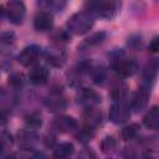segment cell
Wrapping results in <instances>:
<instances>
[{"mask_svg":"<svg viewBox=\"0 0 159 159\" xmlns=\"http://www.w3.org/2000/svg\"><path fill=\"white\" fill-rule=\"evenodd\" d=\"M120 6H122V2L109 1V0L86 2V7L88 12L106 20H112L113 17H116L120 10Z\"/></svg>","mask_w":159,"mask_h":159,"instance_id":"obj_1","label":"cell"},{"mask_svg":"<svg viewBox=\"0 0 159 159\" xmlns=\"http://www.w3.org/2000/svg\"><path fill=\"white\" fill-rule=\"evenodd\" d=\"M94 25V16L88 11H81L73 14L67 21L68 32L73 35H84Z\"/></svg>","mask_w":159,"mask_h":159,"instance_id":"obj_2","label":"cell"},{"mask_svg":"<svg viewBox=\"0 0 159 159\" xmlns=\"http://www.w3.org/2000/svg\"><path fill=\"white\" fill-rule=\"evenodd\" d=\"M1 14L2 17H5L10 24L21 25L26 15V7L22 1L12 0L6 2L5 5H1Z\"/></svg>","mask_w":159,"mask_h":159,"instance_id":"obj_3","label":"cell"},{"mask_svg":"<svg viewBox=\"0 0 159 159\" xmlns=\"http://www.w3.org/2000/svg\"><path fill=\"white\" fill-rule=\"evenodd\" d=\"M45 58L52 67H62L67 61V51L65 45L52 43L45 51Z\"/></svg>","mask_w":159,"mask_h":159,"instance_id":"obj_4","label":"cell"},{"mask_svg":"<svg viewBox=\"0 0 159 159\" xmlns=\"http://www.w3.org/2000/svg\"><path fill=\"white\" fill-rule=\"evenodd\" d=\"M130 106L125 102V99L123 101H114V103L112 104L111 109H109V120L114 124H123L125 123L129 118H130Z\"/></svg>","mask_w":159,"mask_h":159,"instance_id":"obj_5","label":"cell"},{"mask_svg":"<svg viewBox=\"0 0 159 159\" xmlns=\"http://www.w3.org/2000/svg\"><path fill=\"white\" fill-rule=\"evenodd\" d=\"M41 53V48L37 45H30L24 47L17 55V62L24 67H34L36 66L39 57Z\"/></svg>","mask_w":159,"mask_h":159,"instance_id":"obj_6","label":"cell"},{"mask_svg":"<svg viewBox=\"0 0 159 159\" xmlns=\"http://www.w3.org/2000/svg\"><path fill=\"white\" fill-rule=\"evenodd\" d=\"M77 103L84 107L86 109L96 107L98 103H101V96L91 88H81L80 92L77 93Z\"/></svg>","mask_w":159,"mask_h":159,"instance_id":"obj_7","label":"cell"},{"mask_svg":"<svg viewBox=\"0 0 159 159\" xmlns=\"http://www.w3.org/2000/svg\"><path fill=\"white\" fill-rule=\"evenodd\" d=\"M113 70L117 73V76L122 78H127L137 73L138 63L132 58H120L113 65Z\"/></svg>","mask_w":159,"mask_h":159,"instance_id":"obj_8","label":"cell"},{"mask_svg":"<svg viewBox=\"0 0 159 159\" xmlns=\"http://www.w3.org/2000/svg\"><path fill=\"white\" fill-rule=\"evenodd\" d=\"M148 99H149V89L147 86H142L134 92L130 101V108L134 112L139 113L143 109H145L148 104Z\"/></svg>","mask_w":159,"mask_h":159,"instance_id":"obj_9","label":"cell"},{"mask_svg":"<svg viewBox=\"0 0 159 159\" xmlns=\"http://www.w3.org/2000/svg\"><path fill=\"white\" fill-rule=\"evenodd\" d=\"M53 26V15L50 11H39L34 17V29L39 32L50 31Z\"/></svg>","mask_w":159,"mask_h":159,"instance_id":"obj_10","label":"cell"},{"mask_svg":"<svg viewBox=\"0 0 159 159\" xmlns=\"http://www.w3.org/2000/svg\"><path fill=\"white\" fill-rule=\"evenodd\" d=\"M78 127L77 120L71 116H57L53 119V128L60 133H71L75 132Z\"/></svg>","mask_w":159,"mask_h":159,"instance_id":"obj_11","label":"cell"},{"mask_svg":"<svg viewBox=\"0 0 159 159\" xmlns=\"http://www.w3.org/2000/svg\"><path fill=\"white\" fill-rule=\"evenodd\" d=\"M45 106L50 112H61L67 107V101L61 92H52L46 99Z\"/></svg>","mask_w":159,"mask_h":159,"instance_id":"obj_12","label":"cell"},{"mask_svg":"<svg viewBox=\"0 0 159 159\" xmlns=\"http://www.w3.org/2000/svg\"><path fill=\"white\" fill-rule=\"evenodd\" d=\"M48 77H50V71L46 66H42V65H36V66L31 67V70L29 72L30 82L36 86L45 84L47 82Z\"/></svg>","mask_w":159,"mask_h":159,"instance_id":"obj_13","label":"cell"},{"mask_svg":"<svg viewBox=\"0 0 159 159\" xmlns=\"http://www.w3.org/2000/svg\"><path fill=\"white\" fill-rule=\"evenodd\" d=\"M17 139H19V145L22 149L29 150V149H32V147L36 144V142H37V134L35 133L34 129L24 128V129L19 130Z\"/></svg>","mask_w":159,"mask_h":159,"instance_id":"obj_14","label":"cell"},{"mask_svg":"<svg viewBox=\"0 0 159 159\" xmlns=\"http://www.w3.org/2000/svg\"><path fill=\"white\" fill-rule=\"evenodd\" d=\"M83 119H84V127L91 130H94L102 123V113L96 107L88 108L84 111Z\"/></svg>","mask_w":159,"mask_h":159,"instance_id":"obj_15","label":"cell"},{"mask_svg":"<svg viewBox=\"0 0 159 159\" xmlns=\"http://www.w3.org/2000/svg\"><path fill=\"white\" fill-rule=\"evenodd\" d=\"M143 124L149 129L159 128V106H153L143 117Z\"/></svg>","mask_w":159,"mask_h":159,"instance_id":"obj_16","label":"cell"},{"mask_svg":"<svg viewBox=\"0 0 159 159\" xmlns=\"http://www.w3.org/2000/svg\"><path fill=\"white\" fill-rule=\"evenodd\" d=\"M73 152H75L73 144L70 142H63L55 147L52 157H53V159H67L68 157L72 155Z\"/></svg>","mask_w":159,"mask_h":159,"instance_id":"obj_17","label":"cell"},{"mask_svg":"<svg viewBox=\"0 0 159 159\" xmlns=\"http://www.w3.org/2000/svg\"><path fill=\"white\" fill-rule=\"evenodd\" d=\"M15 43V34L11 31H5L1 34L0 37V46H1V53H10L12 46Z\"/></svg>","mask_w":159,"mask_h":159,"instance_id":"obj_18","label":"cell"},{"mask_svg":"<svg viewBox=\"0 0 159 159\" xmlns=\"http://www.w3.org/2000/svg\"><path fill=\"white\" fill-rule=\"evenodd\" d=\"M66 1H62V0H42V1H39L37 5L43 9V11H62L66 6Z\"/></svg>","mask_w":159,"mask_h":159,"instance_id":"obj_19","label":"cell"},{"mask_svg":"<svg viewBox=\"0 0 159 159\" xmlns=\"http://www.w3.org/2000/svg\"><path fill=\"white\" fill-rule=\"evenodd\" d=\"M117 145H118V140L113 135H106L99 144L101 152L104 154H112L113 152H116Z\"/></svg>","mask_w":159,"mask_h":159,"instance_id":"obj_20","label":"cell"},{"mask_svg":"<svg viewBox=\"0 0 159 159\" xmlns=\"http://www.w3.org/2000/svg\"><path fill=\"white\" fill-rule=\"evenodd\" d=\"M139 130H140V125L137 124V123H132L129 125H125L120 130V138L123 140H125V142L132 140V139H134L139 134Z\"/></svg>","mask_w":159,"mask_h":159,"instance_id":"obj_21","label":"cell"},{"mask_svg":"<svg viewBox=\"0 0 159 159\" xmlns=\"http://www.w3.org/2000/svg\"><path fill=\"white\" fill-rule=\"evenodd\" d=\"M25 123L30 129H37L42 125V117L39 112H31L25 117Z\"/></svg>","mask_w":159,"mask_h":159,"instance_id":"obj_22","label":"cell"},{"mask_svg":"<svg viewBox=\"0 0 159 159\" xmlns=\"http://www.w3.org/2000/svg\"><path fill=\"white\" fill-rule=\"evenodd\" d=\"M106 37H107V35H106V32H103V31H101V32H94V34H92L89 37H87L86 40H84V42H83V46H86V47H91V46H97V45H101L104 40H106Z\"/></svg>","mask_w":159,"mask_h":159,"instance_id":"obj_23","label":"cell"},{"mask_svg":"<svg viewBox=\"0 0 159 159\" xmlns=\"http://www.w3.org/2000/svg\"><path fill=\"white\" fill-rule=\"evenodd\" d=\"M52 39H53V43H60V45H65L66 42L71 41L68 30H58L56 34H53Z\"/></svg>","mask_w":159,"mask_h":159,"instance_id":"obj_24","label":"cell"},{"mask_svg":"<svg viewBox=\"0 0 159 159\" xmlns=\"http://www.w3.org/2000/svg\"><path fill=\"white\" fill-rule=\"evenodd\" d=\"M24 83V77L21 73H12L9 77V84H11L14 88H19L21 87Z\"/></svg>","mask_w":159,"mask_h":159,"instance_id":"obj_25","label":"cell"},{"mask_svg":"<svg viewBox=\"0 0 159 159\" xmlns=\"http://www.w3.org/2000/svg\"><path fill=\"white\" fill-rule=\"evenodd\" d=\"M92 135H93V130H91V129H88V128L84 127V128L77 134V138H78V140H81L82 143H86V142L91 140Z\"/></svg>","mask_w":159,"mask_h":159,"instance_id":"obj_26","label":"cell"},{"mask_svg":"<svg viewBox=\"0 0 159 159\" xmlns=\"http://www.w3.org/2000/svg\"><path fill=\"white\" fill-rule=\"evenodd\" d=\"M11 142H12L11 134L7 133L6 130H2V133H1V145H2V150H5L7 147H10V145H11Z\"/></svg>","mask_w":159,"mask_h":159,"instance_id":"obj_27","label":"cell"},{"mask_svg":"<svg viewBox=\"0 0 159 159\" xmlns=\"http://www.w3.org/2000/svg\"><path fill=\"white\" fill-rule=\"evenodd\" d=\"M149 51L153 53H159V35L154 36L149 42Z\"/></svg>","mask_w":159,"mask_h":159,"instance_id":"obj_28","label":"cell"},{"mask_svg":"<svg viewBox=\"0 0 159 159\" xmlns=\"http://www.w3.org/2000/svg\"><path fill=\"white\" fill-rule=\"evenodd\" d=\"M80 159H96V154L92 150L86 149L80 154Z\"/></svg>","mask_w":159,"mask_h":159,"instance_id":"obj_29","label":"cell"},{"mask_svg":"<svg viewBox=\"0 0 159 159\" xmlns=\"http://www.w3.org/2000/svg\"><path fill=\"white\" fill-rule=\"evenodd\" d=\"M30 159H48L47 158V155L45 154V153H35V154H32L31 157H30Z\"/></svg>","mask_w":159,"mask_h":159,"instance_id":"obj_30","label":"cell"},{"mask_svg":"<svg viewBox=\"0 0 159 159\" xmlns=\"http://www.w3.org/2000/svg\"><path fill=\"white\" fill-rule=\"evenodd\" d=\"M144 159H155V158H153V157H145Z\"/></svg>","mask_w":159,"mask_h":159,"instance_id":"obj_31","label":"cell"}]
</instances>
